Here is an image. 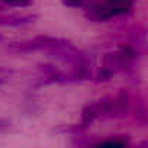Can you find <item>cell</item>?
<instances>
[{"label":"cell","mask_w":148,"mask_h":148,"mask_svg":"<svg viewBox=\"0 0 148 148\" xmlns=\"http://www.w3.org/2000/svg\"><path fill=\"white\" fill-rule=\"evenodd\" d=\"M65 42H68V41L62 39V38L42 35V36H36L31 41L13 42L6 49L10 51V52H16V54H28V52H32V51H47V52H49L51 49H54V48H57V47H60Z\"/></svg>","instance_id":"cell-1"},{"label":"cell","mask_w":148,"mask_h":148,"mask_svg":"<svg viewBox=\"0 0 148 148\" xmlns=\"http://www.w3.org/2000/svg\"><path fill=\"white\" fill-rule=\"evenodd\" d=\"M132 8V0H106L102 5H96L90 9L89 16L100 21V19H109L112 16H118L122 13H126Z\"/></svg>","instance_id":"cell-2"},{"label":"cell","mask_w":148,"mask_h":148,"mask_svg":"<svg viewBox=\"0 0 148 148\" xmlns=\"http://www.w3.org/2000/svg\"><path fill=\"white\" fill-rule=\"evenodd\" d=\"M36 15H9L0 16V26H25L34 23Z\"/></svg>","instance_id":"cell-3"},{"label":"cell","mask_w":148,"mask_h":148,"mask_svg":"<svg viewBox=\"0 0 148 148\" xmlns=\"http://www.w3.org/2000/svg\"><path fill=\"white\" fill-rule=\"evenodd\" d=\"M0 2L8 6H18V8H26L32 5V0H0Z\"/></svg>","instance_id":"cell-4"},{"label":"cell","mask_w":148,"mask_h":148,"mask_svg":"<svg viewBox=\"0 0 148 148\" xmlns=\"http://www.w3.org/2000/svg\"><path fill=\"white\" fill-rule=\"evenodd\" d=\"M128 141L126 139H108V141H102L99 145H116V147H123L126 145Z\"/></svg>","instance_id":"cell-5"},{"label":"cell","mask_w":148,"mask_h":148,"mask_svg":"<svg viewBox=\"0 0 148 148\" xmlns=\"http://www.w3.org/2000/svg\"><path fill=\"white\" fill-rule=\"evenodd\" d=\"M86 0H62V3L67 5V6H73V8H77V6H82Z\"/></svg>","instance_id":"cell-6"},{"label":"cell","mask_w":148,"mask_h":148,"mask_svg":"<svg viewBox=\"0 0 148 148\" xmlns=\"http://www.w3.org/2000/svg\"><path fill=\"white\" fill-rule=\"evenodd\" d=\"M9 74H10V71H6V70H0V86H2V84H3V83L8 80Z\"/></svg>","instance_id":"cell-7"},{"label":"cell","mask_w":148,"mask_h":148,"mask_svg":"<svg viewBox=\"0 0 148 148\" xmlns=\"http://www.w3.org/2000/svg\"><path fill=\"white\" fill-rule=\"evenodd\" d=\"M0 41H3V36L2 35H0Z\"/></svg>","instance_id":"cell-8"},{"label":"cell","mask_w":148,"mask_h":148,"mask_svg":"<svg viewBox=\"0 0 148 148\" xmlns=\"http://www.w3.org/2000/svg\"><path fill=\"white\" fill-rule=\"evenodd\" d=\"M2 10H3V8H2V6H0V12H2Z\"/></svg>","instance_id":"cell-9"}]
</instances>
